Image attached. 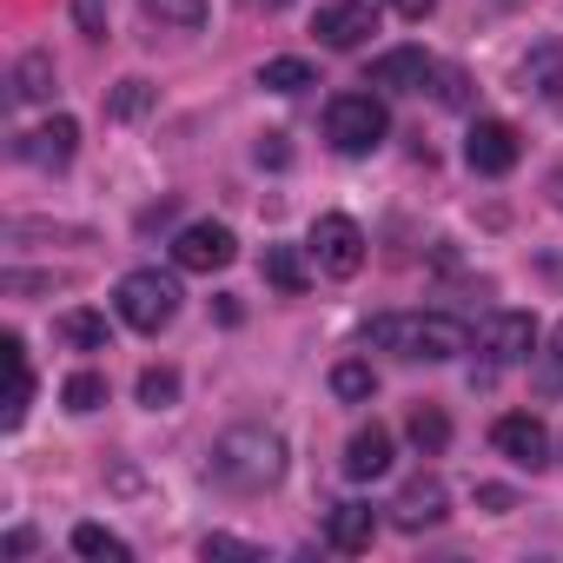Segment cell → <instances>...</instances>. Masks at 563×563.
<instances>
[{"label": "cell", "instance_id": "4316f807", "mask_svg": "<svg viewBox=\"0 0 563 563\" xmlns=\"http://www.w3.org/2000/svg\"><path fill=\"white\" fill-rule=\"evenodd\" d=\"M332 391H339L345 405H365V398L378 391V378H372V365H365V358H345V365L332 372Z\"/></svg>", "mask_w": 563, "mask_h": 563}, {"label": "cell", "instance_id": "f546056e", "mask_svg": "<svg viewBox=\"0 0 563 563\" xmlns=\"http://www.w3.org/2000/svg\"><path fill=\"white\" fill-rule=\"evenodd\" d=\"M107 14H113V0H74V27L87 41H107Z\"/></svg>", "mask_w": 563, "mask_h": 563}, {"label": "cell", "instance_id": "e0dca14e", "mask_svg": "<svg viewBox=\"0 0 563 563\" xmlns=\"http://www.w3.org/2000/svg\"><path fill=\"white\" fill-rule=\"evenodd\" d=\"M258 87H265V93H306V87H319V74H312V60H299V54H278V60L258 67Z\"/></svg>", "mask_w": 563, "mask_h": 563}, {"label": "cell", "instance_id": "4fadbf2b", "mask_svg": "<svg viewBox=\"0 0 563 563\" xmlns=\"http://www.w3.org/2000/svg\"><path fill=\"white\" fill-rule=\"evenodd\" d=\"M484 352H490L497 365H523V358H537V319H530V312H497L490 332H484Z\"/></svg>", "mask_w": 563, "mask_h": 563}, {"label": "cell", "instance_id": "4dcf8cb0", "mask_svg": "<svg viewBox=\"0 0 563 563\" xmlns=\"http://www.w3.org/2000/svg\"><path fill=\"white\" fill-rule=\"evenodd\" d=\"M199 550L206 556H258V543H245V537H206Z\"/></svg>", "mask_w": 563, "mask_h": 563}, {"label": "cell", "instance_id": "d6986e66", "mask_svg": "<svg viewBox=\"0 0 563 563\" xmlns=\"http://www.w3.org/2000/svg\"><path fill=\"white\" fill-rule=\"evenodd\" d=\"M523 80H530L543 100H563V41H543V47H530V60H523Z\"/></svg>", "mask_w": 563, "mask_h": 563}, {"label": "cell", "instance_id": "5b68a950", "mask_svg": "<svg viewBox=\"0 0 563 563\" xmlns=\"http://www.w3.org/2000/svg\"><path fill=\"white\" fill-rule=\"evenodd\" d=\"M232 258H239V239L219 219H199V225H179L173 232V265L179 272H225Z\"/></svg>", "mask_w": 563, "mask_h": 563}, {"label": "cell", "instance_id": "8fae6325", "mask_svg": "<svg viewBox=\"0 0 563 563\" xmlns=\"http://www.w3.org/2000/svg\"><path fill=\"white\" fill-rule=\"evenodd\" d=\"M444 517H451L444 477H411V484L391 497V523H398V530H438Z\"/></svg>", "mask_w": 563, "mask_h": 563}, {"label": "cell", "instance_id": "30bf717a", "mask_svg": "<svg viewBox=\"0 0 563 563\" xmlns=\"http://www.w3.org/2000/svg\"><path fill=\"white\" fill-rule=\"evenodd\" d=\"M490 444H497L517 471H543V464H550V431H543V418H530V411H504V418L490 424Z\"/></svg>", "mask_w": 563, "mask_h": 563}, {"label": "cell", "instance_id": "cb8c5ba5", "mask_svg": "<svg viewBox=\"0 0 563 563\" xmlns=\"http://www.w3.org/2000/svg\"><path fill=\"white\" fill-rule=\"evenodd\" d=\"M54 332H60L74 352H107V319H100V312H67Z\"/></svg>", "mask_w": 563, "mask_h": 563}, {"label": "cell", "instance_id": "44dd1931", "mask_svg": "<svg viewBox=\"0 0 563 563\" xmlns=\"http://www.w3.org/2000/svg\"><path fill=\"white\" fill-rule=\"evenodd\" d=\"M405 438H411V444H418L424 457H438V451L451 444V418H444L438 405H418V411L405 418Z\"/></svg>", "mask_w": 563, "mask_h": 563}, {"label": "cell", "instance_id": "7a4b0ae2", "mask_svg": "<svg viewBox=\"0 0 563 563\" xmlns=\"http://www.w3.org/2000/svg\"><path fill=\"white\" fill-rule=\"evenodd\" d=\"M365 345L378 352H398V358H424V365H444L457 352H471V325L451 319V312H385L365 325Z\"/></svg>", "mask_w": 563, "mask_h": 563}, {"label": "cell", "instance_id": "484cf974", "mask_svg": "<svg viewBox=\"0 0 563 563\" xmlns=\"http://www.w3.org/2000/svg\"><path fill=\"white\" fill-rule=\"evenodd\" d=\"M60 405H67V411H80V418H87V411H100V405H107V378H100V372H74V378L60 385Z\"/></svg>", "mask_w": 563, "mask_h": 563}, {"label": "cell", "instance_id": "7c38bea8", "mask_svg": "<svg viewBox=\"0 0 563 563\" xmlns=\"http://www.w3.org/2000/svg\"><path fill=\"white\" fill-rule=\"evenodd\" d=\"M424 80H438L424 47H391L372 60V87H385V93H424Z\"/></svg>", "mask_w": 563, "mask_h": 563}, {"label": "cell", "instance_id": "9c48e42d", "mask_svg": "<svg viewBox=\"0 0 563 563\" xmlns=\"http://www.w3.org/2000/svg\"><path fill=\"white\" fill-rule=\"evenodd\" d=\"M464 159H471V173L504 179V173L523 159V140H517V126H510V120H477V126H471V140H464Z\"/></svg>", "mask_w": 563, "mask_h": 563}, {"label": "cell", "instance_id": "ffe728a7", "mask_svg": "<svg viewBox=\"0 0 563 563\" xmlns=\"http://www.w3.org/2000/svg\"><path fill=\"white\" fill-rule=\"evenodd\" d=\"M265 278H272L286 299H299V292L312 286V272H306V258H299L292 245H265Z\"/></svg>", "mask_w": 563, "mask_h": 563}, {"label": "cell", "instance_id": "9a60e30c", "mask_svg": "<svg viewBox=\"0 0 563 563\" xmlns=\"http://www.w3.org/2000/svg\"><path fill=\"white\" fill-rule=\"evenodd\" d=\"M391 471V431L385 424H365V431H352V444H345V477H385Z\"/></svg>", "mask_w": 563, "mask_h": 563}, {"label": "cell", "instance_id": "8992f818", "mask_svg": "<svg viewBox=\"0 0 563 563\" xmlns=\"http://www.w3.org/2000/svg\"><path fill=\"white\" fill-rule=\"evenodd\" d=\"M312 34H319L332 54H358V47L378 34V8H372V0H325L319 21H312Z\"/></svg>", "mask_w": 563, "mask_h": 563}, {"label": "cell", "instance_id": "d590c367", "mask_svg": "<svg viewBox=\"0 0 563 563\" xmlns=\"http://www.w3.org/2000/svg\"><path fill=\"white\" fill-rule=\"evenodd\" d=\"M34 550V530H8V556H27Z\"/></svg>", "mask_w": 563, "mask_h": 563}, {"label": "cell", "instance_id": "836d02e7", "mask_svg": "<svg viewBox=\"0 0 563 563\" xmlns=\"http://www.w3.org/2000/svg\"><path fill=\"white\" fill-rule=\"evenodd\" d=\"M385 8H398V14H405V21H424V14H431V8H438V0H385Z\"/></svg>", "mask_w": 563, "mask_h": 563}, {"label": "cell", "instance_id": "6da1fadb", "mask_svg": "<svg viewBox=\"0 0 563 563\" xmlns=\"http://www.w3.org/2000/svg\"><path fill=\"white\" fill-rule=\"evenodd\" d=\"M286 477V438L272 424H239L212 444V484L239 490V497H258Z\"/></svg>", "mask_w": 563, "mask_h": 563}, {"label": "cell", "instance_id": "8d00e7d4", "mask_svg": "<svg viewBox=\"0 0 563 563\" xmlns=\"http://www.w3.org/2000/svg\"><path fill=\"white\" fill-rule=\"evenodd\" d=\"M252 8H265V14H278V8H286V0H252Z\"/></svg>", "mask_w": 563, "mask_h": 563}, {"label": "cell", "instance_id": "2e32d148", "mask_svg": "<svg viewBox=\"0 0 563 563\" xmlns=\"http://www.w3.org/2000/svg\"><path fill=\"white\" fill-rule=\"evenodd\" d=\"M0 352H8V365H14V398H8V411H0V424H8V431H21L27 424V405H34V372H27V345L8 332V339H0Z\"/></svg>", "mask_w": 563, "mask_h": 563}, {"label": "cell", "instance_id": "f1b7e54d", "mask_svg": "<svg viewBox=\"0 0 563 563\" xmlns=\"http://www.w3.org/2000/svg\"><path fill=\"white\" fill-rule=\"evenodd\" d=\"M537 385H543V391H563V325H556L550 345L537 352Z\"/></svg>", "mask_w": 563, "mask_h": 563}, {"label": "cell", "instance_id": "ac0fdd59", "mask_svg": "<svg viewBox=\"0 0 563 563\" xmlns=\"http://www.w3.org/2000/svg\"><path fill=\"white\" fill-rule=\"evenodd\" d=\"M14 100H27V107H34V100H54V54L34 47V54L14 60Z\"/></svg>", "mask_w": 563, "mask_h": 563}, {"label": "cell", "instance_id": "7402d4cb", "mask_svg": "<svg viewBox=\"0 0 563 563\" xmlns=\"http://www.w3.org/2000/svg\"><path fill=\"white\" fill-rule=\"evenodd\" d=\"M74 550H80V556H93V563H126V556H133V550H126V537H113L107 523H80V530H74Z\"/></svg>", "mask_w": 563, "mask_h": 563}, {"label": "cell", "instance_id": "1f68e13d", "mask_svg": "<svg viewBox=\"0 0 563 563\" xmlns=\"http://www.w3.org/2000/svg\"><path fill=\"white\" fill-rule=\"evenodd\" d=\"M286 159H292L286 133H265V140H258V166H286Z\"/></svg>", "mask_w": 563, "mask_h": 563}, {"label": "cell", "instance_id": "52a82bcc", "mask_svg": "<svg viewBox=\"0 0 563 563\" xmlns=\"http://www.w3.org/2000/svg\"><path fill=\"white\" fill-rule=\"evenodd\" d=\"M312 258H319L332 278H352V272L365 265V232H358V219L319 212V225H312Z\"/></svg>", "mask_w": 563, "mask_h": 563}, {"label": "cell", "instance_id": "ba28073f", "mask_svg": "<svg viewBox=\"0 0 563 563\" xmlns=\"http://www.w3.org/2000/svg\"><path fill=\"white\" fill-rule=\"evenodd\" d=\"M14 153H21L27 166H41V173H60V166H74V153H80V120H74V113H54L47 126L21 133Z\"/></svg>", "mask_w": 563, "mask_h": 563}, {"label": "cell", "instance_id": "d4e9b609", "mask_svg": "<svg viewBox=\"0 0 563 563\" xmlns=\"http://www.w3.org/2000/svg\"><path fill=\"white\" fill-rule=\"evenodd\" d=\"M140 405H146V411L179 405V372H173V365H146V372H140Z\"/></svg>", "mask_w": 563, "mask_h": 563}, {"label": "cell", "instance_id": "83f0119b", "mask_svg": "<svg viewBox=\"0 0 563 563\" xmlns=\"http://www.w3.org/2000/svg\"><path fill=\"white\" fill-rule=\"evenodd\" d=\"M146 107H153V87H146V80H120V87H113V100H107V113H113V120H140Z\"/></svg>", "mask_w": 563, "mask_h": 563}, {"label": "cell", "instance_id": "d6a6232c", "mask_svg": "<svg viewBox=\"0 0 563 563\" xmlns=\"http://www.w3.org/2000/svg\"><path fill=\"white\" fill-rule=\"evenodd\" d=\"M438 80H444V107H464V100H471V93H464V74H457V67H444Z\"/></svg>", "mask_w": 563, "mask_h": 563}, {"label": "cell", "instance_id": "74e56055", "mask_svg": "<svg viewBox=\"0 0 563 563\" xmlns=\"http://www.w3.org/2000/svg\"><path fill=\"white\" fill-rule=\"evenodd\" d=\"M556 206H563V179H556Z\"/></svg>", "mask_w": 563, "mask_h": 563}, {"label": "cell", "instance_id": "5bb4252c", "mask_svg": "<svg viewBox=\"0 0 563 563\" xmlns=\"http://www.w3.org/2000/svg\"><path fill=\"white\" fill-rule=\"evenodd\" d=\"M372 537H378V510L372 504H332L325 510V543L332 550L358 556V550H372Z\"/></svg>", "mask_w": 563, "mask_h": 563}, {"label": "cell", "instance_id": "3957f363", "mask_svg": "<svg viewBox=\"0 0 563 563\" xmlns=\"http://www.w3.org/2000/svg\"><path fill=\"white\" fill-rule=\"evenodd\" d=\"M113 312H120V325H133V332H166V325L179 319V278L159 272V265L126 272L120 286H113Z\"/></svg>", "mask_w": 563, "mask_h": 563}, {"label": "cell", "instance_id": "e575fe53", "mask_svg": "<svg viewBox=\"0 0 563 563\" xmlns=\"http://www.w3.org/2000/svg\"><path fill=\"white\" fill-rule=\"evenodd\" d=\"M477 504H484V510H510V490H504V484H484Z\"/></svg>", "mask_w": 563, "mask_h": 563}, {"label": "cell", "instance_id": "603a6c76", "mask_svg": "<svg viewBox=\"0 0 563 563\" xmlns=\"http://www.w3.org/2000/svg\"><path fill=\"white\" fill-rule=\"evenodd\" d=\"M140 8H146V21H159V27H179V34L206 27V0H140Z\"/></svg>", "mask_w": 563, "mask_h": 563}, {"label": "cell", "instance_id": "277c9868", "mask_svg": "<svg viewBox=\"0 0 563 563\" xmlns=\"http://www.w3.org/2000/svg\"><path fill=\"white\" fill-rule=\"evenodd\" d=\"M385 133H391V113H385V100L378 93H339L332 107H325V140L339 146V153H378L385 146Z\"/></svg>", "mask_w": 563, "mask_h": 563}]
</instances>
